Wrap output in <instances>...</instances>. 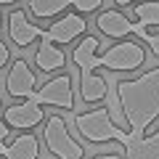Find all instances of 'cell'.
I'll list each match as a JSON object with an SVG mask.
<instances>
[{
    "label": "cell",
    "instance_id": "ba28073f",
    "mask_svg": "<svg viewBox=\"0 0 159 159\" xmlns=\"http://www.w3.org/2000/svg\"><path fill=\"white\" fill-rule=\"evenodd\" d=\"M45 119V109L43 106H32L27 101H19L13 106H6L3 111V122H6L11 130H34V127L43 125Z\"/></svg>",
    "mask_w": 159,
    "mask_h": 159
},
{
    "label": "cell",
    "instance_id": "5b68a950",
    "mask_svg": "<svg viewBox=\"0 0 159 159\" xmlns=\"http://www.w3.org/2000/svg\"><path fill=\"white\" fill-rule=\"evenodd\" d=\"M6 24H8V37L11 43H16L19 48H29L34 40L40 43H53V45H61V43H74L77 37L90 29V24L85 21L82 13H58L56 21H51L48 27H40V24L29 21L27 19V11L16 8L6 16Z\"/></svg>",
    "mask_w": 159,
    "mask_h": 159
},
{
    "label": "cell",
    "instance_id": "8992f818",
    "mask_svg": "<svg viewBox=\"0 0 159 159\" xmlns=\"http://www.w3.org/2000/svg\"><path fill=\"white\" fill-rule=\"evenodd\" d=\"M96 29L106 37L122 40V37H135L138 43H146L148 51L159 56V34H148V27H159V0H143L133 6V16L117 11V8H106L98 11L96 16Z\"/></svg>",
    "mask_w": 159,
    "mask_h": 159
},
{
    "label": "cell",
    "instance_id": "7a4b0ae2",
    "mask_svg": "<svg viewBox=\"0 0 159 159\" xmlns=\"http://www.w3.org/2000/svg\"><path fill=\"white\" fill-rule=\"evenodd\" d=\"M74 130L93 146L114 143L117 148H122V159H159V127L154 135H133L130 130L114 125L109 106H93L74 114Z\"/></svg>",
    "mask_w": 159,
    "mask_h": 159
},
{
    "label": "cell",
    "instance_id": "9c48e42d",
    "mask_svg": "<svg viewBox=\"0 0 159 159\" xmlns=\"http://www.w3.org/2000/svg\"><path fill=\"white\" fill-rule=\"evenodd\" d=\"M34 66H37L43 74L61 72V69L66 66V53H64L58 45H53V43H40L37 53H34Z\"/></svg>",
    "mask_w": 159,
    "mask_h": 159
},
{
    "label": "cell",
    "instance_id": "8fae6325",
    "mask_svg": "<svg viewBox=\"0 0 159 159\" xmlns=\"http://www.w3.org/2000/svg\"><path fill=\"white\" fill-rule=\"evenodd\" d=\"M72 6L77 8V13H98L103 8V0H72Z\"/></svg>",
    "mask_w": 159,
    "mask_h": 159
},
{
    "label": "cell",
    "instance_id": "3957f363",
    "mask_svg": "<svg viewBox=\"0 0 159 159\" xmlns=\"http://www.w3.org/2000/svg\"><path fill=\"white\" fill-rule=\"evenodd\" d=\"M6 93L16 101H27L32 106H53L61 111H72L74 109V82L72 74L61 72L56 77H51L43 88H37V74L29 69V64L24 58H16L13 64H8L6 74Z\"/></svg>",
    "mask_w": 159,
    "mask_h": 159
},
{
    "label": "cell",
    "instance_id": "30bf717a",
    "mask_svg": "<svg viewBox=\"0 0 159 159\" xmlns=\"http://www.w3.org/2000/svg\"><path fill=\"white\" fill-rule=\"evenodd\" d=\"M69 6H72V0H27L32 19H56L58 13L69 11Z\"/></svg>",
    "mask_w": 159,
    "mask_h": 159
},
{
    "label": "cell",
    "instance_id": "7c38bea8",
    "mask_svg": "<svg viewBox=\"0 0 159 159\" xmlns=\"http://www.w3.org/2000/svg\"><path fill=\"white\" fill-rule=\"evenodd\" d=\"M8 61H11V51H8L6 43H0V69H6Z\"/></svg>",
    "mask_w": 159,
    "mask_h": 159
},
{
    "label": "cell",
    "instance_id": "9a60e30c",
    "mask_svg": "<svg viewBox=\"0 0 159 159\" xmlns=\"http://www.w3.org/2000/svg\"><path fill=\"white\" fill-rule=\"evenodd\" d=\"M13 3H19V0H0V6H13Z\"/></svg>",
    "mask_w": 159,
    "mask_h": 159
},
{
    "label": "cell",
    "instance_id": "5bb4252c",
    "mask_svg": "<svg viewBox=\"0 0 159 159\" xmlns=\"http://www.w3.org/2000/svg\"><path fill=\"white\" fill-rule=\"evenodd\" d=\"M114 3H117V6H130L133 0H114Z\"/></svg>",
    "mask_w": 159,
    "mask_h": 159
},
{
    "label": "cell",
    "instance_id": "52a82bcc",
    "mask_svg": "<svg viewBox=\"0 0 159 159\" xmlns=\"http://www.w3.org/2000/svg\"><path fill=\"white\" fill-rule=\"evenodd\" d=\"M8 135H11V127L0 117V159H37L40 157V141L32 130H21L11 143H6Z\"/></svg>",
    "mask_w": 159,
    "mask_h": 159
},
{
    "label": "cell",
    "instance_id": "e0dca14e",
    "mask_svg": "<svg viewBox=\"0 0 159 159\" xmlns=\"http://www.w3.org/2000/svg\"><path fill=\"white\" fill-rule=\"evenodd\" d=\"M0 106H3V98H0Z\"/></svg>",
    "mask_w": 159,
    "mask_h": 159
},
{
    "label": "cell",
    "instance_id": "4fadbf2b",
    "mask_svg": "<svg viewBox=\"0 0 159 159\" xmlns=\"http://www.w3.org/2000/svg\"><path fill=\"white\" fill-rule=\"evenodd\" d=\"M90 159H122V154L119 151H106V154H96V157H90Z\"/></svg>",
    "mask_w": 159,
    "mask_h": 159
},
{
    "label": "cell",
    "instance_id": "6da1fadb",
    "mask_svg": "<svg viewBox=\"0 0 159 159\" xmlns=\"http://www.w3.org/2000/svg\"><path fill=\"white\" fill-rule=\"evenodd\" d=\"M98 45L101 40L85 32L72 51V61L80 72V98L85 103H98L109 93L106 80L96 74L98 66H106L111 72H138L146 64V48L135 37H122L106 53H98Z\"/></svg>",
    "mask_w": 159,
    "mask_h": 159
},
{
    "label": "cell",
    "instance_id": "2e32d148",
    "mask_svg": "<svg viewBox=\"0 0 159 159\" xmlns=\"http://www.w3.org/2000/svg\"><path fill=\"white\" fill-rule=\"evenodd\" d=\"M3 21H6V16H3V13H0V29H3Z\"/></svg>",
    "mask_w": 159,
    "mask_h": 159
},
{
    "label": "cell",
    "instance_id": "277c9868",
    "mask_svg": "<svg viewBox=\"0 0 159 159\" xmlns=\"http://www.w3.org/2000/svg\"><path fill=\"white\" fill-rule=\"evenodd\" d=\"M117 101L133 135H143L159 119V64L148 72L117 82Z\"/></svg>",
    "mask_w": 159,
    "mask_h": 159
}]
</instances>
